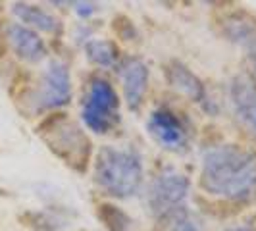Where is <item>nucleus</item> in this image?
<instances>
[{"instance_id": "nucleus-1", "label": "nucleus", "mask_w": 256, "mask_h": 231, "mask_svg": "<svg viewBox=\"0 0 256 231\" xmlns=\"http://www.w3.org/2000/svg\"><path fill=\"white\" fill-rule=\"evenodd\" d=\"M200 185L208 194L243 202L256 192V154L239 144H220L202 152Z\"/></svg>"}, {"instance_id": "nucleus-2", "label": "nucleus", "mask_w": 256, "mask_h": 231, "mask_svg": "<svg viewBox=\"0 0 256 231\" xmlns=\"http://www.w3.org/2000/svg\"><path fill=\"white\" fill-rule=\"evenodd\" d=\"M92 180L96 187L114 198H129L137 194L142 185V158L135 148L102 146L96 160Z\"/></svg>"}, {"instance_id": "nucleus-3", "label": "nucleus", "mask_w": 256, "mask_h": 231, "mask_svg": "<svg viewBox=\"0 0 256 231\" xmlns=\"http://www.w3.org/2000/svg\"><path fill=\"white\" fill-rule=\"evenodd\" d=\"M38 135L68 166L77 172H85L90 156V141L72 120H68L64 114L54 116L38 128Z\"/></svg>"}, {"instance_id": "nucleus-4", "label": "nucleus", "mask_w": 256, "mask_h": 231, "mask_svg": "<svg viewBox=\"0 0 256 231\" xmlns=\"http://www.w3.org/2000/svg\"><path fill=\"white\" fill-rule=\"evenodd\" d=\"M83 124L92 131L104 135L120 124V98L116 89L102 77H92L89 92L81 110Z\"/></svg>"}, {"instance_id": "nucleus-5", "label": "nucleus", "mask_w": 256, "mask_h": 231, "mask_svg": "<svg viewBox=\"0 0 256 231\" xmlns=\"http://www.w3.org/2000/svg\"><path fill=\"white\" fill-rule=\"evenodd\" d=\"M189 187H191V181L185 174H181L174 168L162 170L150 181L148 191H146V206L150 214L156 218H162L168 212L185 206Z\"/></svg>"}, {"instance_id": "nucleus-6", "label": "nucleus", "mask_w": 256, "mask_h": 231, "mask_svg": "<svg viewBox=\"0 0 256 231\" xmlns=\"http://www.w3.org/2000/svg\"><path fill=\"white\" fill-rule=\"evenodd\" d=\"M72 100V77L64 62L52 60L44 70L38 89L33 94V106L37 112L62 108Z\"/></svg>"}, {"instance_id": "nucleus-7", "label": "nucleus", "mask_w": 256, "mask_h": 231, "mask_svg": "<svg viewBox=\"0 0 256 231\" xmlns=\"http://www.w3.org/2000/svg\"><path fill=\"white\" fill-rule=\"evenodd\" d=\"M146 129L164 150L180 154L189 148L191 131L187 124L170 108H156L146 122Z\"/></svg>"}, {"instance_id": "nucleus-8", "label": "nucleus", "mask_w": 256, "mask_h": 231, "mask_svg": "<svg viewBox=\"0 0 256 231\" xmlns=\"http://www.w3.org/2000/svg\"><path fill=\"white\" fill-rule=\"evenodd\" d=\"M118 76L122 79L126 102L133 112H137L141 108L144 92L148 87V68L139 58H128L120 64Z\"/></svg>"}, {"instance_id": "nucleus-9", "label": "nucleus", "mask_w": 256, "mask_h": 231, "mask_svg": "<svg viewBox=\"0 0 256 231\" xmlns=\"http://www.w3.org/2000/svg\"><path fill=\"white\" fill-rule=\"evenodd\" d=\"M230 96L237 120L256 137V85L246 77H237L231 83Z\"/></svg>"}, {"instance_id": "nucleus-10", "label": "nucleus", "mask_w": 256, "mask_h": 231, "mask_svg": "<svg viewBox=\"0 0 256 231\" xmlns=\"http://www.w3.org/2000/svg\"><path fill=\"white\" fill-rule=\"evenodd\" d=\"M168 83L172 85V89L181 92L183 96H187L192 102L202 104L206 100V89L204 83L192 74L187 66L180 60H172L164 68Z\"/></svg>"}, {"instance_id": "nucleus-11", "label": "nucleus", "mask_w": 256, "mask_h": 231, "mask_svg": "<svg viewBox=\"0 0 256 231\" xmlns=\"http://www.w3.org/2000/svg\"><path fill=\"white\" fill-rule=\"evenodd\" d=\"M8 40L12 44L14 52L26 62L35 64V62H40L46 56L44 40L38 37L33 29H29L26 26L14 24V26L8 27Z\"/></svg>"}, {"instance_id": "nucleus-12", "label": "nucleus", "mask_w": 256, "mask_h": 231, "mask_svg": "<svg viewBox=\"0 0 256 231\" xmlns=\"http://www.w3.org/2000/svg\"><path fill=\"white\" fill-rule=\"evenodd\" d=\"M12 12L26 24V26H31L38 29V31H44V33H60V22L48 14L46 10L38 8V6H33V4H26V2H16L12 8Z\"/></svg>"}, {"instance_id": "nucleus-13", "label": "nucleus", "mask_w": 256, "mask_h": 231, "mask_svg": "<svg viewBox=\"0 0 256 231\" xmlns=\"http://www.w3.org/2000/svg\"><path fill=\"white\" fill-rule=\"evenodd\" d=\"M162 231H202V222L187 206H180L158 218Z\"/></svg>"}, {"instance_id": "nucleus-14", "label": "nucleus", "mask_w": 256, "mask_h": 231, "mask_svg": "<svg viewBox=\"0 0 256 231\" xmlns=\"http://www.w3.org/2000/svg\"><path fill=\"white\" fill-rule=\"evenodd\" d=\"M85 56L89 58L90 64L110 68L118 60V46L112 40H100V38H90L85 44Z\"/></svg>"}, {"instance_id": "nucleus-15", "label": "nucleus", "mask_w": 256, "mask_h": 231, "mask_svg": "<svg viewBox=\"0 0 256 231\" xmlns=\"http://www.w3.org/2000/svg\"><path fill=\"white\" fill-rule=\"evenodd\" d=\"M98 216L104 222L108 231H129L131 230V218L124 210L114 204H100Z\"/></svg>"}, {"instance_id": "nucleus-16", "label": "nucleus", "mask_w": 256, "mask_h": 231, "mask_svg": "<svg viewBox=\"0 0 256 231\" xmlns=\"http://www.w3.org/2000/svg\"><path fill=\"white\" fill-rule=\"evenodd\" d=\"M72 6H74V10L81 18H89V16H92V14L96 12V4H92V2H74Z\"/></svg>"}, {"instance_id": "nucleus-17", "label": "nucleus", "mask_w": 256, "mask_h": 231, "mask_svg": "<svg viewBox=\"0 0 256 231\" xmlns=\"http://www.w3.org/2000/svg\"><path fill=\"white\" fill-rule=\"evenodd\" d=\"M226 231H252L250 228H246V226H237V228H230V230Z\"/></svg>"}]
</instances>
